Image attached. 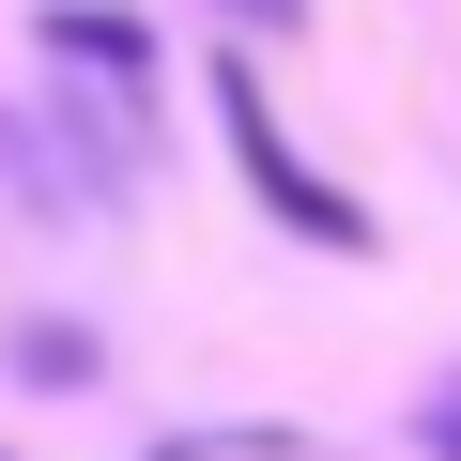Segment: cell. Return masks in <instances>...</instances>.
<instances>
[{
    "label": "cell",
    "mask_w": 461,
    "mask_h": 461,
    "mask_svg": "<svg viewBox=\"0 0 461 461\" xmlns=\"http://www.w3.org/2000/svg\"><path fill=\"white\" fill-rule=\"evenodd\" d=\"M215 123H230V169H247V200H262V215H293L308 247H339V262L369 247V200H339V185H323V169L277 139V108H262V62H215Z\"/></svg>",
    "instance_id": "cell-1"
},
{
    "label": "cell",
    "mask_w": 461,
    "mask_h": 461,
    "mask_svg": "<svg viewBox=\"0 0 461 461\" xmlns=\"http://www.w3.org/2000/svg\"><path fill=\"white\" fill-rule=\"evenodd\" d=\"M32 47H47V62H93V77H123V93H154V32H139V16L47 0V16H32Z\"/></svg>",
    "instance_id": "cell-2"
},
{
    "label": "cell",
    "mask_w": 461,
    "mask_h": 461,
    "mask_svg": "<svg viewBox=\"0 0 461 461\" xmlns=\"http://www.w3.org/2000/svg\"><path fill=\"white\" fill-rule=\"evenodd\" d=\"M230 16H277V32H293V16H308V0H230Z\"/></svg>",
    "instance_id": "cell-3"
},
{
    "label": "cell",
    "mask_w": 461,
    "mask_h": 461,
    "mask_svg": "<svg viewBox=\"0 0 461 461\" xmlns=\"http://www.w3.org/2000/svg\"><path fill=\"white\" fill-rule=\"evenodd\" d=\"M430 446H446V461H461V400H446V415H430Z\"/></svg>",
    "instance_id": "cell-4"
}]
</instances>
